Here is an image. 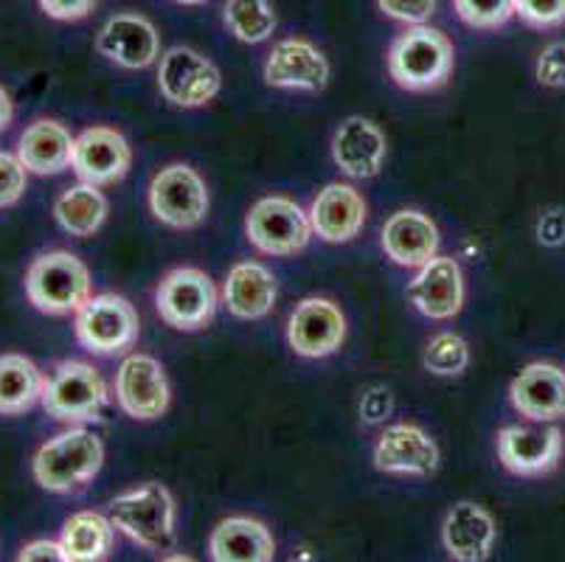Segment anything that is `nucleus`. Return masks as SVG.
Returning <instances> with one entry per match:
<instances>
[{
    "mask_svg": "<svg viewBox=\"0 0 565 562\" xmlns=\"http://www.w3.org/2000/svg\"><path fill=\"white\" fill-rule=\"evenodd\" d=\"M374 467L388 476L428 478L439 470V445L414 422L388 425L374 445Z\"/></svg>",
    "mask_w": 565,
    "mask_h": 562,
    "instance_id": "dca6fc26",
    "label": "nucleus"
},
{
    "mask_svg": "<svg viewBox=\"0 0 565 562\" xmlns=\"http://www.w3.org/2000/svg\"><path fill=\"white\" fill-rule=\"evenodd\" d=\"M25 296L45 316L79 312L90 298V271L71 251H49L25 271Z\"/></svg>",
    "mask_w": 565,
    "mask_h": 562,
    "instance_id": "7ed1b4c3",
    "label": "nucleus"
},
{
    "mask_svg": "<svg viewBox=\"0 0 565 562\" xmlns=\"http://www.w3.org/2000/svg\"><path fill=\"white\" fill-rule=\"evenodd\" d=\"M366 214V200L352 183L323 185L310 205L312 234L330 245H343L361 234Z\"/></svg>",
    "mask_w": 565,
    "mask_h": 562,
    "instance_id": "aec40b11",
    "label": "nucleus"
},
{
    "mask_svg": "<svg viewBox=\"0 0 565 562\" xmlns=\"http://www.w3.org/2000/svg\"><path fill=\"white\" fill-rule=\"evenodd\" d=\"M45 378L25 354H0V416H20L43 400Z\"/></svg>",
    "mask_w": 565,
    "mask_h": 562,
    "instance_id": "bb28decb",
    "label": "nucleus"
},
{
    "mask_svg": "<svg viewBox=\"0 0 565 562\" xmlns=\"http://www.w3.org/2000/svg\"><path fill=\"white\" fill-rule=\"evenodd\" d=\"M377 7L385 18L397 20V23L419 25L434 18L436 0H377Z\"/></svg>",
    "mask_w": 565,
    "mask_h": 562,
    "instance_id": "f704fd0d",
    "label": "nucleus"
},
{
    "mask_svg": "<svg viewBox=\"0 0 565 562\" xmlns=\"http://www.w3.org/2000/svg\"><path fill=\"white\" fill-rule=\"evenodd\" d=\"M14 118V102L12 96H9V91L3 85H0V132L7 130L9 124H12Z\"/></svg>",
    "mask_w": 565,
    "mask_h": 562,
    "instance_id": "ea45409f",
    "label": "nucleus"
},
{
    "mask_svg": "<svg viewBox=\"0 0 565 562\" xmlns=\"http://www.w3.org/2000/svg\"><path fill=\"white\" fill-rule=\"evenodd\" d=\"M132 167V149L127 138L113 127H90L74 138L71 169L82 183L105 185L125 180Z\"/></svg>",
    "mask_w": 565,
    "mask_h": 562,
    "instance_id": "ddd939ff",
    "label": "nucleus"
},
{
    "mask_svg": "<svg viewBox=\"0 0 565 562\" xmlns=\"http://www.w3.org/2000/svg\"><path fill=\"white\" fill-rule=\"evenodd\" d=\"M223 298L231 316L239 321H262L274 312L279 285L274 273L259 262H239L228 271Z\"/></svg>",
    "mask_w": 565,
    "mask_h": 562,
    "instance_id": "b1692460",
    "label": "nucleus"
},
{
    "mask_svg": "<svg viewBox=\"0 0 565 562\" xmlns=\"http://www.w3.org/2000/svg\"><path fill=\"white\" fill-rule=\"evenodd\" d=\"M498 540L495 518L472 501H459L441 523V543L456 562L490 560Z\"/></svg>",
    "mask_w": 565,
    "mask_h": 562,
    "instance_id": "5701e85b",
    "label": "nucleus"
},
{
    "mask_svg": "<svg viewBox=\"0 0 565 562\" xmlns=\"http://www.w3.org/2000/svg\"><path fill=\"white\" fill-rule=\"evenodd\" d=\"M74 136L54 118H38L23 130L18 141V158L32 174H60L71 167Z\"/></svg>",
    "mask_w": 565,
    "mask_h": 562,
    "instance_id": "a878e982",
    "label": "nucleus"
},
{
    "mask_svg": "<svg viewBox=\"0 0 565 562\" xmlns=\"http://www.w3.org/2000/svg\"><path fill=\"white\" fill-rule=\"evenodd\" d=\"M515 14L532 29H557L565 23V0H515Z\"/></svg>",
    "mask_w": 565,
    "mask_h": 562,
    "instance_id": "72a5a7b5",
    "label": "nucleus"
},
{
    "mask_svg": "<svg viewBox=\"0 0 565 562\" xmlns=\"http://www.w3.org/2000/svg\"><path fill=\"white\" fill-rule=\"evenodd\" d=\"M225 29L239 43L259 45L276 31V12L270 0H225Z\"/></svg>",
    "mask_w": 565,
    "mask_h": 562,
    "instance_id": "c756f323",
    "label": "nucleus"
},
{
    "mask_svg": "<svg viewBox=\"0 0 565 562\" xmlns=\"http://www.w3.org/2000/svg\"><path fill=\"white\" fill-rule=\"evenodd\" d=\"M361 414L366 422H383L385 416L392 414V394L383 385H374L363 394L361 400Z\"/></svg>",
    "mask_w": 565,
    "mask_h": 562,
    "instance_id": "58836bf2",
    "label": "nucleus"
},
{
    "mask_svg": "<svg viewBox=\"0 0 565 562\" xmlns=\"http://www.w3.org/2000/svg\"><path fill=\"white\" fill-rule=\"evenodd\" d=\"M96 51L118 68L143 71L161 56V34L150 18L136 12H118L99 29Z\"/></svg>",
    "mask_w": 565,
    "mask_h": 562,
    "instance_id": "4468645a",
    "label": "nucleus"
},
{
    "mask_svg": "<svg viewBox=\"0 0 565 562\" xmlns=\"http://www.w3.org/2000/svg\"><path fill=\"white\" fill-rule=\"evenodd\" d=\"M110 520L118 532L141 549L167 551L174 543V498L161 484H141L116 495Z\"/></svg>",
    "mask_w": 565,
    "mask_h": 562,
    "instance_id": "20e7f679",
    "label": "nucleus"
},
{
    "mask_svg": "<svg viewBox=\"0 0 565 562\" xmlns=\"http://www.w3.org/2000/svg\"><path fill=\"white\" fill-rule=\"evenodd\" d=\"M102 464H105L102 439L94 431L76 425L71 431L56 433L54 439H49L34 453L32 473L34 481L45 492L68 495L94 481Z\"/></svg>",
    "mask_w": 565,
    "mask_h": 562,
    "instance_id": "f03ea898",
    "label": "nucleus"
},
{
    "mask_svg": "<svg viewBox=\"0 0 565 562\" xmlns=\"http://www.w3.org/2000/svg\"><path fill=\"white\" fill-rule=\"evenodd\" d=\"M380 245L394 265L416 271L439 254V229L423 211L403 209L385 220Z\"/></svg>",
    "mask_w": 565,
    "mask_h": 562,
    "instance_id": "4be33fe9",
    "label": "nucleus"
},
{
    "mask_svg": "<svg viewBox=\"0 0 565 562\" xmlns=\"http://www.w3.org/2000/svg\"><path fill=\"white\" fill-rule=\"evenodd\" d=\"M156 307L172 329L198 332L209 327L217 312V287L200 267H174L158 285Z\"/></svg>",
    "mask_w": 565,
    "mask_h": 562,
    "instance_id": "6e6552de",
    "label": "nucleus"
},
{
    "mask_svg": "<svg viewBox=\"0 0 565 562\" xmlns=\"http://www.w3.org/2000/svg\"><path fill=\"white\" fill-rule=\"evenodd\" d=\"M209 554L217 562H274V532L256 518H225L209 538Z\"/></svg>",
    "mask_w": 565,
    "mask_h": 562,
    "instance_id": "393cba45",
    "label": "nucleus"
},
{
    "mask_svg": "<svg viewBox=\"0 0 565 562\" xmlns=\"http://www.w3.org/2000/svg\"><path fill=\"white\" fill-rule=\"evenodd\" d=\"M563 431L554 425H507L498 433V458H501V464L512 476H546L563 458Z\"/></svg>",
    "mask_w": 565,
    "mask_h": 562,
    "instance_id": "2eb2a0df",
    "label": "nucleus"
},
{
    "mask_svg": "<svg viewBox=\"0 0 565 562\" xmlns=\"http://www.w3.org/2000/svg\"><path fill=\"white\" fill-rule=\"evenodd\" d=\"M174 3H181V7H203L205 0H174Z\"/></svg>",
    "mask_w": 565,
    "mask_h": 562,
    "instance_id": "a19ab883",
    "label": "nucleus"
},
{
    "mask_svg": "<svg viewBox=\"0 0 565 562\" xmlns=\"http://www.w3.org/2000/svg\"><path fill=\"white\" fill-rule=\"evenodd\" d=\"M388 155L383 130L372 118L349 116L332 136V161L343 174L354 180L377 178Z\"/></svg>",
    "mask_w": 565,
    "mask_h": 562,
    "instance_id": "6ab92c4d",
    "label": "nucleus"
},
{
    "mask_svg": "<svg viewBox=\"0 0 565 562\" xmlns=\"http://www.w3.org/2000/svg\"><path fill=\"white\" fill-rule=\"evenodd\" d=\"M29 189V169L18 158V152H0V209H12L23 200Z\"/></svg>",
    "mask_w": 565,
    "mask_h": 562,
    "instance_id": "473e14b6",
    "label": "nucleus"
},
{
    "mask_svg": "<svg viewBox=\"0 0 565 562\" xmlns=\"http://www.w3.org/2000/svg\"><path fill=\"white\" fill-rule=\"evenodd\" d=\"M116 526L99 512H76L65 520L63 543L68 562H99L110 554Z\"/></svg>",
    "mask_w": 565,
    "mask_h": 562,
    "instance_id": "c85d7f7f",
    "label": "nucleus"
},
{
    "mask_svg": "<svg viewBox=\"0 0 565 562\" xmlns=\"http://www.w3.org/2000/svg\"><path fill=\"white\" fill-rule=\"evenodd\" d=\"M45 414L68 425L96 422L107 405V385L99 371L82 360H63L45 378Z\"/></svg>",
    "mask_w": 565,
    "mask_h": 562,
    "instance_id": "39448f33",
    "label": "nucleus"
},
{
    "mask_svg": "<svg viewBox=\"0 0 565 562\" xmlns=\"http://www.w3.org/2000/svg\"><path fill=\"white\" fill-rule=\"evenodd\" d=\"M245 234L259 254L296 256L312 240L310 211L281 194L262 198L250 205L248 216H245Z\"/></svg>",
    "mask_w": 565,
    "mask_h": 562,
    "instance_id": "0eeeda50",
    "label": "nucleus"
},
{
    "mask_svg": "<svg viewBox=\"0 0 565 562\" xmlns=\"http://www.w3.org/2000/svg\"><path fill=\"white\" fill-rule=\"evenodd\" d=\"M408 301L430 321H450L465 307V273L454 256H439L416 267Z\"/></svg>",
    "mask_w": 565,
    "mask_h": 562,
    "instance_id": "a211bd4d",
    "label": "nucleus"
},
{
    "mask_svg": "<svg viewBox=\"0 0 565 562\" xmlns=\"http://www.w3.org/2000/svg\"><path fill=\"white\" fill-rule=\"evenodd\" d=\"M20 562H68L63 543L56 540H32L18 554Z\"/></svg>",
    "mask_w": 565,
    "mask_h": 562,
    "instance_id": "4c0bfd02",
    "label": "nucleus"
},
{
    "mask_svg": "<svg viewBox=\"0 0 565 562\" xmlns=\"http://www.w3.org/2000/svg\"><path fill=\"white\" fill-rule=\"evenodd\" d=\"M510 402L529 422L563 420L565 371L554 363H529L510 383Z\"/></svg>",
    "mask_w": 565,
    "mask_h": 562,
    "instance_id": "412c9836",
    "label": "nucleus"
},
{
    "mask_svg": "<svg viewBox=\"0 0 565 562\" xmlns=\"http://www.w3.org/2000/svg\"><path fill=\"white\" fill-rule=\"evenodd\" d=\"M332 65L318 45L301 38H287L274 45L265 62V82L281 91L321 93L330 85Z\"/></svg>",
    "mask_w": 565,
    "mask_h": 562,
    "instance_id": "f3484780",
    "label": "nucleus"
},
{
    "mask_svg": "<svg viewBox=\"0 0 565 562\" xmlns=\"http://www.w3.org/2000/svg\"><path fill=\"white\" fill-rule=\"evenodd\" d=\"M223 87L220 68L205 54L189 45H174L163 51L158 62V91L178 107H203Z\"/></svg>",
    "mask_w": 565,
    "mask_h": 562,
    "instance_id": "9d476101",
    "label": "nucleus"
},
{
    "mask_svg": "<svg viewBox=\"0 0 565 562\" xmlns=\"http://www.w3.org/2000/svg\"><path fill=\"white\" fill-rule=\"evenodd\" d=\"M423 365L436 378H459L470 365V347L456 332H439L428 340L423 352Z\"/></svg>",
    "mask_w": 565,
    "mask_h": 562,
    "instance_id": "7c9ffc66",
    "label": "nucleus"
},
{
    "mask_svg": "<svg viewBox=\"0 0 565 562\" xmlns=\"http://www.w3.org/2000/svg\"><path fill=\"white\" fill-rule=\"evenodd\" d=\"M534 76L543 87H565V43H552L541 51Z\"/></svg>",
    "mask_w": 565,
    "mask_h": 562,
    "instance_id": "c9c22d12",
    "label": "nucleus"
},
{
    "mask_svg": "<svg viewBox=\"0 0 565 562\" xmlns=\"http://www.w3.org/2000/svg\"><path fill=\"white\" fill-rule=\"evenodd\" d=\"M347 340V318L330 298H305L292 309L287 343L299 358L321 360L335 354Z\"/></svg>",
    "mask_w": 565,
    "mask_h": 562,
    "instance_id": "f8f14e48",
    "label": "nucleus"
},
{
    "mask_svg": "<svg viewBox=\"0 0 565 562\" xmlns=\"http://www.w3.org/2000/svg\"><path fill=\"white\" fill-rule=\"evenodd\" d=\"M107 211H110V203L99 192V185L76 183L56 198L54 220L65 234L76 236V240H87L105 225Z\"/></svg>",
    "mask_w": 565,
    "mask_h": 562,
    "instance_id": "cd10ccee",
    "label": "nucleus"
},
{
    "mask_svg": "<svg viewBox=\"0 0 565 562\" xmlns=\"http://www.w3.org/2000/svg\"><path fill=\"white\" fill-rule=\"evenodd\" d=\"M209 185L189 163H169L150 183V211L158 223L174 231L203 225L209 216Z\"/></svg>",
    "mask_w": 565,
    "mask_h": 562,
    "instance_id": "1a4fd4ad",
    "label": "nucleus"
},
{
    "mask_svg": "<svg viewBox=\"0 0 565 562\" xmlns=\"http://www.w3.org/2000/svg\"><path fill=\"white\" fill-rule=\"evenodd\" d=\"M76 340L90 354L99 358H116L127 354L136 347L141 335L138 312L125 296L105 293V296H90L76 312Z\"/></svg>",
    "mask_w": 565,
    "mask_h": 562,
    "instance_id": "423d86ee",
    "label": "nucleus"
},
{
    "mask_svg": "<svg viewBox=\"0 0 565 562\" xmlns=\"http://www.w3.org/2000/svg\"><path fill=\"white\" fill-rule=\"evenodd\" d=\"M459 20L470 29L495 31L515 18V0H454Z\"/></svg>",
    "mask_w": 565,
    "mask_h": 562,
    "instance_id": "2f4dec72",
    "label": "nucleus"
},
{
    "mask_svg": "<svg viewBox=\"0 0 565 562\" xmlns=\"http://www.w3.org/2000/svg\"><path fill=\"white\" fill-rule=\"evenodd\" d=\"M38 3L51 20L76 23V20H85L87 14L94 12L99 0H38Z\"/></svg>",
    "mask_w": 565,
    "mask_h": 562,
    "instance_id": "e433bc0d",
    "label": "nucleus"
},
{
    "mask_svg": "<svg viewBox=\"0 0 565 562\" xmlns=\"http://www.w3.org/2000/svg\"><path fill=\"white\" fill-rule=\"evenodd\" d=\"M116 400L127 416L150 422L167 414L169 380L152 354H127L116 371Z\"/></svg>",
    "mask_w": 565,
    "mask_h": 562,
    "instance_id": "9b49d317",
    "label": "nucleus"
},
{
    "mask_svg": "<svg viewBox=\"0 0 565 562\" xmlns=\"http://www.w3.org/2000/svg\"><path fill=\"white\" fill-rule=\"evenodd\" d=\"M456 68V49L445 31L430 23L408 25L388 49V74L403 91L430 93L448 85Z\"/></svg>",
    "mask_w": 565,
    "mask_h": 562,
    "instance_id": "f257e3e1",
    "label": "nucleus"
}]
</instances>
